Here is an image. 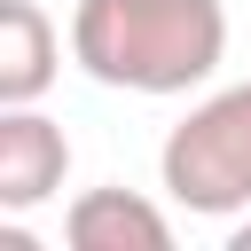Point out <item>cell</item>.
<instances>
[{
  "label": "cell",
  "instance_id": "obj_2",
  "mask_svg": "<svg viewBox=\"0 0 251 251\" xmlns=\"http://www.w3.org/2000/svg\"><path fill=\"white\" fill-rule=\"evenodd\" d=\"M157 180L180 212L196 220H235L251 212V78L204 94L157 149Z\"/></svg>",
  "mask_w": 251,
  "mask_h": 251
},
{
  "label": "cell",
  "instance_id": "obj_5",
  "mask_svg": "<svg viewBox=\"0 0 251 251\" xmlns=\"http://www.w3.org/2000/svg\"><path fill=\"white\" fill-rule=\"evenodd\" d=\"M63 71V39L39 0H0V102H39Z\"/></svg>",
  "mask_w": 251,
  "mask_h": 251
},
{
  "label": "cell",
  "instance_id": "obj_6",
  "mask_svg": "<svg viewBox=\"0 0 251 251\" xmlns=\"http://www.w3.org/2000/svg\"><path fill=\"white\" fill-rule=\"evenodd\" d=\"M227 251H251V220H235V227H227Z\"/></svg>",
  "mask_w": 251,
  "mask_h": 251
},
{
  "label": "cell",
  "instance_id": "obj_1",
  "mask_svg": "<svg viewBox=\"0 0 251 251\" xmlns=\"http://www.w3.org/2000/svg\"><path fill=\"white\" fill-rule=\"evenodd\" d=\"M227 55L220 0H78L71 63L118 94H188Z\"/></svg>",
  "mask_w": 251,
  "mask_h": 251
},
{
  "label": "cell",
  "instance_id": "obj_3",
  "mask_svg": "<svg viewBox=\"0 0 251 251\" xmlns=\"http://www.w3.org/2000/svg\"><path fill=\"white\" fill-rule=\"evenodd\" d=\"M71 141L39 102H0V212H31L63 188Z\"/></svg>",
  "mask_w": 251,
  "mask_h": 251
},
{
  "label": "cell",
  "instance_id": "obj_4",
  "mask_svg": "<svg viewBox=\"0 0 251 251\" xmlns=\"http://www.w3.org/2000/svg\"><path fill=\"white\" fill-rule=\"evenodd\" d=\"M71 251H173V220L133 188H78L63 212Z\"/></svg>",
  "mask_w": 251,
  "mask_h": 251
}]
</instances>
